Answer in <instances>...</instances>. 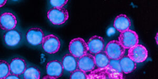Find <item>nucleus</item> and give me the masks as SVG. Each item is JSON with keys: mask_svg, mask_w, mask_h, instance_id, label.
<instances>
[{"mask_svg": "<svg viewBox=\"0 0 158 79\" xmlns=\"http://www.w3.org/2000/svg\"><path fill=\"white\" fill-rule=\"evenodd\" d=\"M47 16L54 25H62L68 20L69 13L64 7H53L48 11Z\"/></svg>", "mask_w": 158, "mask_h": 79, "instance_id": "1", "label": "nucleus"}, {"mask_svg": "<svg viewBox=\"0 0 158 79\" xmlns=\"http://www.w3.org/2000/svg\"><path fill=\"white\" fill-rule=\"evenodd\" d=\"M70 53L77 58H80L88 53V47L87 43L82 38H78L72 40L69 47Z\"/></svg>", "mask_w": 158, "mask_h": 79, "instance_id": "2", "label": "nucleus"}, {"mask_svg": "<svg viewBox=\"0 0 158 79\" xmlns=\"http://www.w3.org/2000/svg\"><path fill=\"white\" fill-rule=\"evenodd\" d=\"M118 41L124 49H129L138 44V35L135 31L129 29L121 33L118 36Z\"/></svg>", "mask_w": 158, "mask_h": 79, "instance_id": "3", "label": "nucleus"}, {"mask_svg": "<svg viewBox=\"0 0 158 79\" xmlns=\"http://www.w3.org/2000/svg\"><path fill=\"white\" fill-rule=\"evenodd\" d=\"M125 52L126 49L121 45L120 42L116 40L109 42L106 48V52L110 59H121L124 56Z\"/></svg>", "mask_w": 158, "mask_h": 79, "instance_id": "4", "label": "nucleus"}, {"mask_svg": "<svg viewBox=\"0 0 158 79\" xmlns=\"http://www.w3.org/2000/svg\"><path fill=\"white\" fill-rule=\"evenodd\" d=\"M42 44L45 52L49 54H54L59 50L61 43L57 36L50 34L44 36Z\"/></svg>", "mask_w": 158, "mask_h": 79, "instance_id": "5", "label": "nucleus"}, {"mask_svg": "<svg viewBox=\"0 0 158 79\" xmlns=\"http://www.w3.org/2000/svg\"><path fill=\"white\" fill-rule=\"evenodd\" d=\"M148 52L145 47L137 44L130 48L128 51V56L135 63H141L146 61Z\"/></svg>", "mask_w": 158, "mask_h": 79, "instance_id": "6", "label": "nucleus"}, {"mask_svg": "<svg viewBox=\"0 0 158 79\" xmlns=\"http://www.w3.org/2000/svg\"><path fill=\"white\" fill-rule=\"evenodd\" d=\"M63 65L58 60H53L47 64V76L43 79H58L61 77L63 73Z\"/></svg>", "mask_w": 158, "mask_h": 79, "instance_id": "7", "label": "nucleus"}, {"mask_svg": "<svg viewBox=\"0 0 158 79\" xmlns=\"http://www.w3.org/2000/svg\"><path fill=\"white\" fill-rule=\"evenodd\" d=\"M106 73V78L122 79L123 72L120 64V60L110 59L107 67L102 69Z\"/></svg>", "mask_w": 158, "mask_h": 79, "instance_id": "8", "label": "nucleus"}, {"mask_svg": "<svg viewBox=\"0 0 158 79\" xmlns=\"http://www.w3.org/2000/svg\"><path fill=\"white\" fill-rule=\"evenodd\" d=\"M44 36L42 30L38 27L30 29L26 34L28 43L33 46H37L42 44Z\"/></svg>", "mask_w": 158, "mask_h": 79, "instance_id": "9", "label": "nucleus"}, {"mask_svg": "<svg viewBox=\"0 0 158 79\" xmlns=\"http://www.w3.org/2000/svg\"><path fill=\"white\" fill-rule=\"evenodd\" d=\"M95 67L94 56L92 54L86 53L79 58L78 69L85 72H90L94 69Z\"/></svg>", "mask_w": 158, "mask_h": 79, "instance_id": "10", "label": "nucleus"}, {"mask_svg": "<svg viewBox=\"0 0 158 79\" xmlns=\"http://www.w3.org/2000/svg\"><path fill=\"white\" fill-rule=\"evenodd\" d=\"M17 24L16 17L12 13H4L0 17V26L4 30L9 31L15 29Z\"/></svg>", "mask_w": 158, "mask_h": 79, "instance_id": "11", "label": "nucleus"}, {"mask_svg": "<svg viewBox=\"0 0 158 79\" xmlns=\"http://www.w3.org/2000/svg\"><path fill=\"white\" fill-rule=\"evenodd\" d=\"M4 40L7 46L16 47L21 40V33L15 29L7 31L4 35Z\"/></svg>", "mask_w": 158, "mask_h": 79, "instance_id": "12", "label": "nucleus"}, {"mask_svg": "<svg viewBox=\"0 0 158 79\" xmlns=\"http://www.w3.org/2000/svg\"><path fill=\"white\" fill-rule=\"evenodd\" d=\"M104 40L101 36L94 35L90 38L87 43L88 51L93 54L102 51L104 48Z\"/></svg>", "mask_w": 158, "mask_h": 79, "instance_id": "13", "label": "nucleus"}, {"mask_svg": "<svg viewBox=\"0 0 158 79\" xmlns=\"http://www.w3.org/2000/svg\"><path fill=\"white\" fill-rule=\"evenodd\" d=\"M10 73L18 76L24 73L27 69V64L24 60L21 58H15L12 60L9 64Z\"/></svg>", "mask_w": 158, "mask_h": 79, "instance_id": "14", "label": "nucleus"}, {"mask_svg": "<svg viewBox=\"0 0 158 79\" xmlns=\"http://www.w3.org/2000/svg\"><path fill=\"white\" fill-rule=\"evenodd\" d=\"M131 24L130 19L124 15H120L117 16L114 21V27L121 33L129 30Z\"/></svg>", "mask_w": 158, "mask_h": 79, "instance_id": "15", "label": "nucleus"}, {"mask_svg": "<svg viewBox=\"0 0 158 79\" xmlns=\"http://www.w3.org/2000/svg\"><path fill=\"white\" fill-rule=\"evenodd\" d=\"M62 63L64 70L68 72L72 73L78 69V60L77 58L71 54L65 55L63 57Z\"/></svg>", "mask_w": 158, "mask_h": 79, "instance_id": "16", "label": "nucleus"}, {"mask_svg": "<svg viewBox=\"0 0 158 79\" xmlns=\"http://www.w3.org/2000/svg\"><path fill=\"white\" fill-rule=\"evenodd\" d=\"M120 64L122 72L125 74L130 73L133 72L137 67L136 63L128 56H123L120 59Z\"/></svg>", "mask_w": 158, "mask_h": 79, "instance_id": "17", "label": "nucleus"}, {"mask_svg": "<svg viewBox=\"0 0 158 79\" xmlns=\"http://www.w3.org/2000/svg\"><path fill=\"white\" fill-rule=\"evenodd\" d=\"M94 56L95 59V65L99 69L107 67L110 61V59L106 51H101L95 54Z\"/></svg>", "mask_w": 158, "mask_h": 79, "instance_id": "18", "label": "nucleus"}, {"mask_svg": "<svg viewBox=\"0 0 158 79\" xmlns=\"http://www.w3.org/2000/svg\"><path fill=\"white\" fill-rule=\"evenodd\" d=\"M40 71L35 67H30L27 69L24 72V78L25 79H39L40 78Z\"/></svg>", "mask_w": 158, "mask_h": 79, "instance_id": "19", "label": "nucleus"}, {"mask_svg": "<svg viewBox=\"0 0 158 79\" xmlns=\"http://www.w3.org/2000/svg\"><path fill=\"white\" fill-rule=\"evenodd\" d=\"M10 73V64L4 60H1L0 62V79H6Z\"/></svg>", "mask_w": 158, "mask_h": 79, "instance_id": "20", "label": "nucleus"}, {"mask_svg": "<svg viewBox=\"0 0 158 79\" xmlns=\"http://www.w3.org/2000/svg\"><path fill=\"white\" fill-rule=\"evenodd\" d=\"M71 79H88V76L86 75V72L80 69H77L72 72L70 76Z\"/></svg>", "mask_w": 158, "mask_h": 79, "instance_id": "21", "label": "nucleus"}, {"mask_svg": "<svg viewBox=\"0 0 158 79\" xmlns=\"http://www.w3.org/2000/svg\"><path fill=\"white\" fill-rule=\"evenodd\" d=\"M68 0H51L50 1L51 5L53 7H63V6L67 4Z\"/></svg>", "mask_w": 158, "mask_h": 79, "instance_id": "22", "label": "nucleus"}, {"mask_svg": "<svg viewBox=\"0 0 158 79\" xmlns=\"http://www.w3.org/2000/svg\"><path fill=\"white\" fill-rule=\"evenodd\" d=\"M20 79L19 76L16 75V74H14L11 73V74H9V76H7V77H6V79Z\"/></svg>", "mask_w": 158, "mask_h": 79, "instance_id": "23", "label": "nucleus"}, {"mask_svg": "<svg viewBox=\"0 0 158 79\" xmlns=\"http://www.w3.org/2000/svg\"><path fill=\"white\" fill-rule=\"evenodd\" d=\"M115 33V30L113 28H110L108 31V35L109 36H110L112 34H113Z\"/></svg>", "mask_w": 158, "mask_h": 79, "instance_id": "24", "label": "nucleus"}, {"mask_svg": "<svg viewBox=\"0 0 158 79\" xmlns=\"http://www.w3.org/2000/svg\"><path fill=\"white\" fill-rule=\"evenodd\" d=\"M6 2H7L6 0H1V1H0V6H1V7L3 6L6 4Z\"/></svg>", "mask_w": 158, "mask_h": 79, "instance_id": "25", "label": "nucleus"}, {"mask_svg": "<svg viewBox=\"0 0 158 79\" xmlns=\"http://www.w3.org/2000/svg\"><path fill=\"white\" fill-rule=\"evenodd\" d=\"M158 33H156V38H155V39H156V44H158Z\"/></svg>", "mask_w": 158, "mask_h": 79, "instance_id": "26", "label": "nucleus"}]
</instances>
